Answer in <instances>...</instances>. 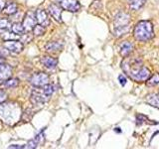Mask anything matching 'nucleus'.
<instances>
[{"label":"nucleus","instance_id":"nucleus-3","mask_svg":"<svg viewBox=\"0 0 159 149\" xmlns=\"http://www.w3.org/2000/svg\"><path fill=\"white\" fill-rule=\"evenodd\" d=\"M134 38L138 41L145 42L150 40L154 36V31H153V25L150 21H143L138 22L135 27H134Z\"/></svg>","mask_w":159,"mask_h":149},{"label":"nucleus","instance_id":"nucleus-5","mask_svg":"<svg viewBox=\"0 0 159 149\" xmlns=\"http://www.w3.org/2000/svg\"><path fill=\"white\" fill-rule=\"evenodd\" d=\"M49 97L47 96L46 93H44L42 88H39L37 89H34V91L31 93V102L34 104H43L46 102L49 101Z\"/></svg>","mask_w":159,"mask_h":149},{"label":"nucleus","instance_id":"nucleus-20","mask_svg":"<svg viewBox=\"0 0 159 149\" xmlns=\"http://www.w3.org/2000/svg\"><path fill=\"white\" fill-rule=\"evenodd\" d=\"M16 11H17V5L14 2H10L4 8V12L8 15H12L14 13H16Z\"/></svg>","mask_w":159,"mask_h":149},{"label":"nucleus","instance_id":"nucleus-2","mask_svg":"<svg viewBox=\"0 0 159 149\" xmlns=\"http://www.w3.org/2000/svg\"><path fill=\"white\" fill-rule=\"evenodd\" d=\"M20 115H21V111L17 103H0V118L5 123L12 125L19 120Z\"/></svg>","mask_w":159,"mask_h":149},{"label":"nucleus","instance_id":"nucleus-14","mask_svg":"<svg viewBox=\"0 0 159 149\" xmlns=\"http://www.w3.org/2000/svg\"><path fill=\"white\" fill-rule=\"evenodd\" d=\"M132 50H133V45L130 42H127V41L123 42L121 44V46H120V54H121V56H123V57L128 56V55L132 52Z\"/></svg>","mask_w":159,"mask_h":149},{"label":"nucleus","instance_id":"nucleus-28","mask_svg":"<svg viewBox=\"0 0 159 149\" xmlns=\"http://www.w3.org/2000/svg\"><path fill=\"white\" fill-rule=\"evenodd\" d=\"M118 81H119V83H120V84L121 86H125V84H126V79L124 78L122 74H120V76L118 77Z\"/></svg>","mask_w":159,"mask_h":149},{"label":"nucleus","instance_id":"nucleus-6","mask_svg":"<svg viewBox=\"0 0 159 149\" xmlns=\"http://www.w3.org/2000/svg\"><path fill=\"white\" fill-rule=\"evenodd\" d=\"M59 4L63 9L70 12H78L81 9V4L78 0H59Z\"/></svg>","mask_w":159,"mask_h":149},{"label":"nucleus","instance_id":"nucleus-27","mask_svg":"<svg viewBox=\"0 0 159 149\" xmlns=\"http://www.w3.org/2000/svg\"><path fill=\"white\" fill-rule=\"evenodd\" d=\"M6 99H7V93L4 91H2V89H0V103L6 102Z\"/></svg>","mask_w":159,"mask_h":149},{"label":"nucleus","instance_id":"nucleus-30","mask_svg":"<svg viewBox=\"0 0 159 149\" xmlns=\"http://www.w3.org/2000/svg\"><path fill=\"white\" fill-rule=\"evenodd\" d=\"M8 148H17V149H21V148H26L25 145H10Z\"/></svg>","mask_w":159,"mask_h":149},{"label":"nucleus","instance_id":"nucleus-31","mask_svg":"<svg viewBox=\"0 0 159 149\" xmlns=\"http://www.w3.org/2000/svg\"><path fill=\"white\" fill-rule=\"evenodd\" d=\"M4 61H5L4 58L1 56V55H0V64H3V63H4Z\"/></svg>","mask_w":159,"mask_h":149},{"label":"nucleus","instance_id":"nucleus-32","mask_svg":"<svg viewBox=\"0 0 159 149\" xmlns=\"http://www.w3.org/2000/svg\"><path fill=\"white\" fill-rule=\"evenodd\" d=\"M114 131H116V132H121V130H119V128H116V129H114Z\"/></svg>","mask_w":159,"mask_h":149},{"label":"nucleus","instance_id":"nucleus-11","mask_svg":"<svg viewBox=\"0 0 159 149\" xmlns=\"http://www.w3.org/2000/svg\"><path fill=\"white\" fill-rule=\"evenodd\" d=\"M36 19H37V23L42 25L44 27H47L50 25V20L48 17L47 12L43 9H38L36 11Z\"/></svg>","mask_w":159,"mask_h":149},{"label":"nucleus","instance_id":"nucleus-10","mask_svg":"<svg viewBox=\"0 0 159 149\" xmlns=\"http://www.w3.org/2000/svg\"><path fill=\"white\" fill-rule=\"evenodd\" d=\"M48 10H49V13L51 14V16L56 20V21L60 23L62 22V7L61 6H59L58 4L53 3L49 6Z\"/></svg>","mask_w":159,"mask_h":149},{"label":"nucleus","instance_id":"nucleus-8","mask_svg":"<svg viewBox=\"0 0 159 149\" xmlns=\"http://www.w3.org/2000/svg\"><path fill=\"white\" fill-rule=\"evenodd\" d=\"M3 46L6 48L8 51L12 52V53H20L22 52L23 50V44L19 41H16V40H7L5 41Z\"/></svg>","mask_w":159,"mask_h":149},{"label":"nucleus","instance_id":"nucleus-18","mask_svg":"<svg viewBox=\"0 0 159 149\" xmlns=\"http://www.w3.org/2000/svg\"><path fill=\"white\" fill-rule=\"evenodd\" d=\"M146 0H130L129 2V7L132 10H139L144 4H145Z\"/></svg>","mask_w":159,"mask_h":149},{"label":"nucleus","instance_id":"nucleus-24","mask_svg":"<svg viewBox=\"0 0 159 149\" xmlns=\"http://www.w3.org/2000/svg\"><path fill=\"white\" fill-rule=\"evenodd\" d=\"M42 88H43V91H44V93L47 94V96L50 97L53 94V93L55 92V88H54V86L53 84H46V86H44V87H42Z\"/></svg>","mask_w":159,"mask_h":149},{"label":"nucleus","instance_id":"nucleus-7","mask_svg":"<svg viewBox=\"0 0 159 149\" xmlns=\"http://www.w3.org/2000/svg\"><path fill=\"white\" fill-rule=\"evenodd\" d=\"M37 23V19H36V14H34L33 12H28L26 14V16H25L23 22H22V25L25 29V31L26 32H30L32 31L34 29V27L36 26Z\"/></svg>","mask_w":159,"mask_h":149},{"label":"nucleus","instance_id":"nucleus-26","mask_svg":"<svg viewBox=\"0 0 159 149\" xmlns=\"http://www.w3.org/2000/svg\"><path fill=\"white\" fill-rule=\"evenodd\" d=\"M39 144V142L36 140V139H32V140H30L28 143H27V145H26V148H36L37 145Z\"/></svg>","mask_w":159,"mask_h":149},{"label":"nucleus","instance_id":"nucleus-17","mask_svg":"<svg viewBox=\"0 0 159 149\" xmlns=\"http://www.w3.org/2000/svg\"><path fill=\"white\" fill-rule=\"evenodd\" d=\"M129 31H130V26H129V25L114 28V34H116V36H117V37H120V36H122V35H125Z\"/></svg>","mask_w":159,"mask_h":149},{"label":"nucleus","instance_id":"nucleus-19","mask_svg":"<svg viewBox=\"0 0 159 149\" xmlns=\"http://www.w3.org/2000/svg\"><path fill=\"white\" fill-rule=\"evenodd\" d=\"M11 30H12V32L14 34H16V35H23L25 32V29L23 27V25L21 23H15L13 24L12 26H11Z\"/></svg>","mask_w":159,"mask_h":149},{"label":"nucleus","instance_id":"nucleus-22","mask_svg":"<svg viewBox=\"0 0 159 149\" xmlns=\"http://www.w3.org/2000/svg\"><path fill=\"white\" fill-rule=\"evenodd\" d=\"M19 84L18 79H11L9 78L6 81H4V87L5 88H15L17 87Z\"/></svg>","mask_w":159,"mask_h":149},{"label":"nucleus","instance_id":"nucleus-23","mask_svg":"<svg viewBox=\"0 0 159 149\" xmlns=\"http://www.w3.org/2000/svg\"><path fill=\"white\" fill-rule=\"evenodd\" d=\"M45 31H46V27H44L40 24L36 25L33 29V33L35 36H41V35H43L45 33Z\"/></svg>","mask_w":159,"mask_h":149},{"label":"nucleus","instance_id":"nucleus-13","mask_svg":"<svg viewBox=\"0 0 159 149\" xmlns=\"http://www.w3.org/2000/svg\"><path fill=\"white\" fill-rule=\"evenodd\" d=\"M145 102L149 106H154V107H159V94L157 93L148 94L145 98Z\"/></svg>","mask_w":159,"mask_h":149},{"label":"nucleus","instance_id":"nucleus-29","mask_svg":"<svg viewBox=\"0 0 159 149\" xmlns=\"http://www.w3.org/2000/svg\"><path fill=\"white\" fill-rule=\"evenodd\" d=\"M5 6H6V0H0V12L4 10Z\"/></svg>","mask_w":159,"mask_h":149},{"label":"nucleus","instance_id":"nucleus-15","mask_svg":"<svg viewBox=\"0 0 159 149\" xmlns=\"http://www.w3.org/2000/svg\"><path fill=\"white\" fill-rule=\"evenodd\" d=\"M42 64L44 65L45 67L48 68V69H54L56 68L57 64H58V61L55 58H52V57H44L42 60H41Z\"/></svg>","mask_w":159,"mask_h":149},{"label":"nucleus","instance_id":"nucleus-4","mask_svg":"<svg viewBox=\"0 0 159 149\" xmlns=\"http://www.w3.org/2000/svg\"><path fill=\"white\" fill-rule=\"evenodd\" d=\"M30 83L35 88H42L49 84V76L45 73H36L30 78Z\"/></svg>","mask_w":159,"mask_h":149},{"label":"nucleus","instance_id":"nucleus-9","mask_svg":"<svg viewBox=\"0 0 159 149\" xmlns=\"http://www.w3.org/2000/svg\"><path fill=\"white\" fill-rule=\"evenodd\" d=\"M129 22H130V16L124 12H120L116 15V18H114V21H113L114 28L126 26V25H129Z\"/></svg>","mask_w":159,"mask_h":149},{"label":"nucleus","instance_id":"nucleus-12","mask_svg":"<svg viewBox=\"0 0 159 149\" xmlns=\"http://www.w3.org/2000/svg\"><path fill=\"white\" fill-rule=\"evenodd\" d=\"M12 76V68L7 64H0V82H4L11 78Z\"/></svg>","mask_w":159,"mask_h":149},{"label":"nucleus","instance_id":"nucleus-1","mask_svg":"<svg viewBox=\"0 0 159 149\" xmlns=\"http://www.w3.org/2000/svg\"><path fill=\"white\" fill-rule=\"evenodd\" d=\"M121 68L123 72L135 82H146L151 76L150 71L143 67L142 61L137 58L124 59L121 63Z\"/></svg>","mask_w":159,"mask_h":149},{"label":"nucleus","instance_id":"nucleus-21","mask_svg":"<svg viewBox=\"0 0 159 149\" xmlns=\"http://www.w3.org/2000/svg\"><path fill=\"white\" fill-rule=\"evenodd\" d=\"M158 84H159V74H153L152 77H150L146 81V84L149 87H154Z\"/></svg>","mask_w":159,"mask_h":149},{"label":"nucleus","instance_id":"nucleus-16","mask_svg":"<svg viewBox=\"0 0 159 149\" xmlns=\"http://www.w3.org/2000/svg\"><path fill=\"white\" fill-rule=\"evenodd\" d=\"M45 48L48 52H58L63 49V44L60 42H50L46 45Z\"/></svg>","mask_w":159,"mask_h":149},{"label":"nucleus","instance_id":"nucleus-25","mask_svg":"<svg viewBox=\"0 0 159 149\" xmlns=\"http://www.w3.org/2000/svg\"><path fill=\"white\" fill-rule=\"evenodd\" d=\"M11 27V23L8 19L6 18H2L0 19V30H6V29H9Z\"/></svg>","mask_w":159,"mask_h":149}]
</instances>
